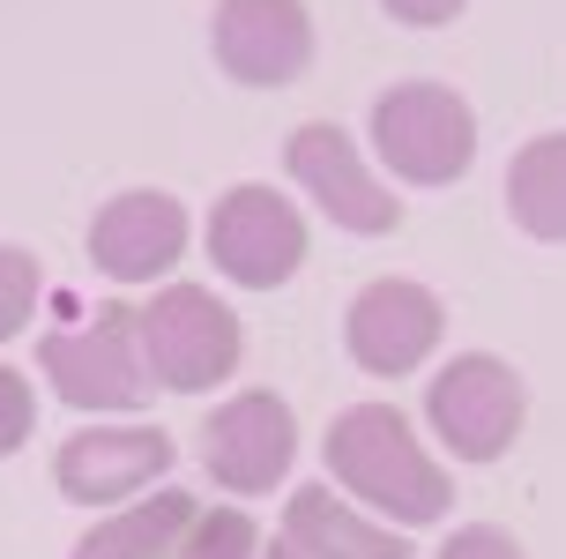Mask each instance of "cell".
I'll return each mask as SVG.
<instances>
[{
  "instance_id": "cell-8",
  "label": "cell",
  "mask_w": 566,
  "mask_h": 559,
  "mask_svg": "<svg viewBox=\"0 0 566 559\" xmlns=\"http://www.w3.org/2000/svg\"><path fill=\"white\" fill-rule=\"evenodd\" d=\"M165 470H171V441L157 425H83L53 455L60 500L75 507H127L142 493H157Z\"/></svg>"
},
{
  "instance_id": "cell-19",
  "label": "cell",
  "mask_w": 566,
  "mask_h": 559,
  "mask_svg": "<svg viewBox=\"0 0 566 559\" xmlns=\"http://www.w3.org/2000/svg\"><path fill=\"white\" fill-rule=\"evenodd\" d=\"M440 559H522V545H514L500 522H462V530L440 545Z\"/></svg>"
},
{
  "instance_id": "cell-21",
  "label": "cell",
  "mask_w": 566,
  "mask_h": 559,
  "mask_svg": "<svg viewBox=\"0 0 566 559\" xmlns=\"http://www.w3.org/2000/svg\"><path fill=\"white\" fill-rule=\"evenodd\" d=\"M261 559H298V552H291V545L276 537V545H261Z\"/></svg>"
},
{
  "instance_id": "cell-17",
  "label": "cell",
  "mask_w": 566,
  "mask_h": 559,
  "mask_svg": "<svg viewBox=\"0 0 566 559\" xmlns=\"http://www.w3.org/2000/svg\"><path fill=\"white\" fill-rule=\"evenodd\" d=\"M38 291H45L38 253H30V247H0V343L23 329L30 313H38Z\"/></svg>"
},
{
  "instance_id": "cell-15",
  "label": "cell",
  "mask_w": 566,
  "mask_h": 559,
  "mask_svg": "<svg viewBox=\"0 0 566 559\" xmlns=\"http://www.w3.org/2000/svg\"><path fill=\"white\" fill-rule=\"evenodd\" d=\"M507 217L544 239V247H566V135H537L514 149L507 165Z\"/></svg>"
},
{
  "instance_id": "cell-2",
  "label": "cell",
  "mask_w": 566,
  "mask_h": 559,
  "mask_svg": "<svg viewBox=\"0 0 566 559\" xmlns=\"http://www.w3.org/2000/svg\"><path fill=\"white\" fill-rule=\"evenodd\" d=\"M45 381L67 411H142L157 395V373L142 359V307H90L83 321H60L45 335Z\"/></svg>"
},
{
  "instance_id": "cell-13",
  "label": "cell",
  "mask_w": 566,
  "mask_h": 559,
  "mask_svg": "<svg viewBox=\"0 0 566 559\" xmlns=\"http://www.w3.org/2000/svg\"><path fill=\"white\" fill-rule=\"evenodd\" d=\"M283 545L298 559H410V537L343 507L336 485H298L283 507Z\"/></svg>"
},
{
  "instance_id": "cell-10",
  "label": "cell",
  "mask_w": 566,
  "mask_h": 559,
  "mask_svg": "<svg viewBox=\"0 0 566 559\" xmlns=\"http://www.w3.org/2000/svg\"><path fill=\"white\" fill-rule=\"evenodd\" d=\"M440 329H448L440 299H432L424 283H410V277H373L366 291L350 299V313H343V343H350V359L366 365V373H380V381L418 373V365L432 359Z\"/></svg>"
},
{
  "instance_id": "cell-6",
  "label": "cell",
  "mask_w": 566,
  "mask_h": 559,
  "mask_svg": "<svg viewBox=\"0 0 566 559\" xmlns=\"http://www.w3.org/2000/svg\"><path fill=\"white\" fill-rule=\"evenodd\" d=\"M209 261L247 291H276L306 261V217L276 187H231L209 209Z\"/></svg>"
},
{
  "instance_id": "cell-4",
  "label": "cell",
  "mask_w": 566,
  "mask_h": 559,
  "mask_svg": "<svg viewBox=\"0 0 566 559\" xmlns=\"http://www.w3.org/2000/svg\"><path fill=\"white\" fill-rule=\"evenodd\" d=\"M530 418V389H522V373L507 359H492V351H462L432 373V389H424V425H432V441L462 455V463H500L514 447Z\"/></svg>"
},
{
  "instance_id": "cell-1",
  "label": "cell",
  "mask_w": 566,
  "mask_h": 559,
  "mask_svg": "<svg viewBox=\"0 0 566 559\" xmlns=\"http://www.w3.org/2000/svg\"><path fill=\"white\" fill-rule=\"evenodd\" d=\"M328 477H343L350 500H366L380 522L396 530H432L448 522L454 507V485L448 470L424 455V441L410 433L396 403H350L336 425H328Z\"/></svg>"
},
{
  "instance_id": "cell-20",
  "label": "cell",
  "mask_w": 566,
  "mask_h": 559,
  "mask_svg": "<svg viewBox=\"0 0 566 559\" xmlns=\"http://www.w3.org/2000/svg\"><path fill=\"white\" fill-rule=\"evenodd\" d=\"M380 8H388L396 23H410V30H432V23H454L470 0H380Z\"/></svg>"
},
{
  "instance_id": "cell-18",
  "label": "cell",
  "mask_w": 566,
  "mask_h": 559,
  "mask_svg": "<svg viewBox=\"0 0 566 559\" xmlns=\"http://www.w3.org/2000/svg\"><path fill=\"white\" fill-rule=\"evenodd\" d=\"M30 425H38V395L15 365H0V455H15L30 441Z\"/></svg>"
},
{
  "instance_id": "cell-16",
  "label": "cell",
  "mask_w": 566,
  "mask_h": 559,
  "mask_svg": "<svg viewBox=\"0 0 566 559\" xmlns=\"http://www.w3.org/2000/svg\"><path fill=\"white\" fill-rule=\"evenodd\" d=\"M171 559H261V530L239 507H201L195 530L171 545Z\"/></svg>"
},
{
  "instance_id": "cell-11",
  "label": "cell",
  "mask_w": 566,
  "mask_h": 559,
  "mask_svg": "<svg viewBox=\"0 0 566 559\" xmlns=\"http://www.w3.org/2000/svg\"><path fill=\"white\" fill-rule=\"evenodd\" d=\"M283 172H291L343 231H366V239L373 231H396V195L373 179V165L358 157V142L343 135V127H328V120H313V127H298V135L283 142Z\"/></svg>"
},
{
  "instance_id": "cell-9",
  "label": "cell",
  "mask_w": 566,
  "mask_h": 559,
  "mask_svg": "<svg viewBox=\"0 0 566 559\" xmlns=\"http://www.w3.org/2000/svg\"><path fill=\"white\" fill-rule=\"evenodd\" d=\"M209 53L231 83L247 90H283L306 75L313 60V15L306 0H217Z\"/></svg>"
},
{
  "instance_id": "cell-7",
  "label": "cell",
  "mask_w": 566,
  "mask_h": 559,
  "mask_svg": "<svg viewBox=\"0 0 566 559\" xmlns=\"http://www.w3.org/2000/svg\"><path fill=\"white\" fill-rule=\"evenodd\" d=\"M291 455H298V418H291V403L269 389H247L217 403L209 418H201V470L231 485V493H276L283 477H291Z\"/></svg>"
},
{
  "instance_id": "cell-14",
  "label": "cell",
  "mask_w": 566,
  "mask_h": 559,
  "mask_svg": "<svg viewBox=\"0 0 566 559\" xmlns=\"http://www.w3.org/2000/svg\"><path fill=\"white\" fill-rule=\"evenodd\" d=\"M195 493H179V485H157V493H142V500L113 507L97 530L75 545L67 559H171V545L195 530Z\"/></svg>"
},
{
  "instance_id": "cell-3",
  "label": "cell",
  "mask_w": 566,
  "mask_h": 559,
  "mask_svg": "<svg viewBox=\"0 0 566 559\" xmlns=\"http://www.w3.org/2000/svg\"><path fill=\"white\" fill-rule=\"evenodd\" d=\"M373 149L410 187H454L478 157V112L448 83H396L373 105Z\"/></svg>"
},
{
  "instance_id": "cell-5",
  "label": "cell",
  "mask_w": 566,
  "mask_h": 559,
  "mask_svg": "<svg viewBox=\"0 0 566 559\" xmlns=\"http://www.w3.org/2000/svg\"><path fill=\"white\" fill-rule=\"evenodd\" d=\"M142 359L171 395H209L239 365V313L201 291V283H165L142 299Z\"/></svg>"
},
{
  "instance_id": "cell-12",
  "label": "cell",
  "mask_w": 566,
  "mask_h": 559,
  "mask_svg": "<svg viewBox=\"0 0 566 559\" xmlns=\"http://www.w3.org/2000/svg\"><path fill=\"white\" fill-rule=\"evenodd\" d=\"M187 253V201L157 187H127L90 217V261L113 283H157Z\"/></svg>"
}]
</instances>
